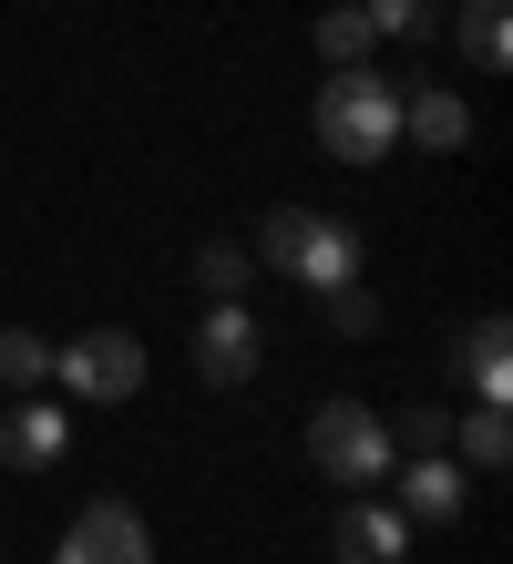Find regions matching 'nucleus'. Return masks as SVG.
<instances>
[{
  "label": "nucleus",
  "instance_id": "nucleus-2",
  "mask_svg": "<svg viewBox=\"0 0 513 564\" xmlns=\"http://www.w3.org/2000/svg\"><path fill=\"white\" fill-rule=\"evenodd\" d=\"M308 462H319L339 492H381L400 442H391V421L370 401H319V411H308Z\"/></svg>",
  "mask_w": 513,
  "mask_h": 564
},
{
  "label": "nucleus",
  "instance_id": "nucleus-19",
  "mask_svg": "<svg viewBox=\"0 0 513 564\" xmlns=\"http://www.w3.org/2000/svg\"><path fill=\"white\" fill-rule=\"evenodd\" d=\"M391 442H410V452H441V442H452V411H400V431H391Z\"/></svg>",
  "mask_w": 513,
  "mask_h": 564
},
{
  "label": "nucleus",
  "instance_id": "nucleus-16",
  "mask_svg": "<svg viewBox=\"0 0 513 564\" xmlns=\"http://www.w3.org/2000/svg\"><path fill=\"white\" fill-rule=\"evenodd\" d=\"M42 380H52L42 328H0V390H42Z\"/></svg>",
  "mask_w": 513,
  "mask_h": 564
},
{
  "label": "nucleus",
  "instance_id": "nucleus-15",
  "mask_svg": "<svg viewBox=\"0 0 513 564\" xmlns=\"http://www.w3.org/2000/svg\"><path fill=\"white\" fill-rule=\"evenodd\" d=\"M462 452H472V473H503V462H513V431H503V401H472V411H462Z\"/></svg>",
  "mask_w": 513,
  "mask_h": 564
},
{
  "label": "nucleus",
  "instance_id": "nucleus-10",
  "mask_svg": "<svg viewBox=\"0 0 513 564\" xmlns=\"http://www.w3.org/2000/svg\"><path fill=\"white\" fill-rule=\"evenodd\" d=\"M400 544H410V523H400L391 503H370V492L329 523V554H339V564H400Z\"/></svg>",
  "mask_w": 513,
  "mask_h": 564
},
{
  "label": "nucleus",
  "instance_id": "nucleus-1",
  "mask_svg": "<svg viewBox=\"0 0 513 564\" xmlns=\"http://www.w3.org/2000/svg\"><path fill=\"white\" fill-rule=\"evenodd\" d=\"M308 134H319L329 164H381L400 144V83H381L370 62H339L308 104Z\"/></svg>",
  "mask_w": 513,
  "mask_h": 564
},
{
  "label": "nucleus",
  "instance_id": "nucleus-13",
  "mask_svg": "<svg viewBox=\"0 0 513 564\" xmlns=\"http://www.w3.org/2000/svg\"><path fill=\"white\" fill-rule=\"evenodd\" d=\"M247 278H257V247H236V237H205L195 247V288L205 297H247Z\"/></svg>",
  "mask_w": 513,
  "mask_h": 564
},
{
  "label": "nucleus",
  "instance_id": "nucleus-5",
  "mask_svg": "<svg viewBox=\"0 0 513 564\" xmlns=\"http://www.w3.org/2000/svg\"><path fill=\"white\" fill-rule=\"evenodd\" d=\"M52 564H154V534H145V513H133V503L103 492V503L73 513V534H62Z\"/></svg>",
  "mask_w": 513,
  "mask_h": 564
},
{
  "label": "nucleus",
  "instance_id": "nucleus-11",
  "mask_svg": "<svg viewBox=\"0 0 513 564\" xmlns=\"http://www.w3.org/2000/svg\"><path fill=\"white\" fill-rule=\"evenodd\" d=\"M462 380H472V401H503V390H513V339H503V318H472V328H462Z\"/></svg>",
  "mask_w": 513,
  "mask_h": 564
},
{
  "label": "nucleus",
  "instance_id": "nucleus-18",
  "mask_svg": "<svg viewBox=\"0 0 513 564\" xmlns=\"http://www.w3.org/2000/svg\"><path fill=\"white\" fill-rule=\"evenodd\" d=\"M319 308H329V328H339V339H370V328H381V297H370L360 278H339V288H319Z\"/></svg>",
  "mask_w": 513,
  "mask_h": 564
},
{
  "label": "nucleus",
  "instance_id": "nucleus-17",
  "mask_svg": "<svg viewBox=\"0 0 513 564\" xmlns=\"http://www.w3.org/2000/svg\"><path fill=\"white\" fill-rule=\"evenodd\" d=\"M360 11H370L381 42H431L441 31V0H360Z\"/></svg>",
  "mask_w": 513,
  "mask_h": 564
},
{
  "label": "nucleus",
  "instance_id": "nucleus-14",
  "mask_svg": "<svg viewBox=\"0 0 513 564\" xmlns=\"http://www.w3.org/2000/svg\"><path fill=\"white\" fill-rule=\"evenodd\" d=\"M370 42H381V31H370V11H360V0L319 11V62H329V73H339V62H370Z\"/></svg>",
  "mask_w": 513,
  "mask_h": 564
},
{
  "label": "nucleus",
  "instance_id": "nucleus-8",
  "mask_svg": "<svg viewBox=\"0 0 513 564\" xmlns=\"http://www.w3.org/2000/svg\"><path fill=\"white\" fill-rule=\"evenodd\" d=\"M62 442H73V421H62L42 390H21L11 421H0V462H11V473H42V462H62Z\"/></svg>",
  "mask_w": 513,
  "mask_h": 564
},
{
  "label": "nucleus",
  "instance_id": "nucleus-9",
  "mask_svg": "<svg viewBox=\"0 0 513 564\" xmlns=\"http://www.w3.org/2000/svg\"><path fill=\"white\" fill-rule=\"evenodd\" d=\"M391 492H400V503H391L400 523H452V513H462V473H452V452H410Z\"/></svg>",
  "mask_w": 513,
  "mask_h": 564
},
{
  "label": "nucleus",
  "instance_id": "nucleus-4",
  "mask_svg": "<svg viewBox=\"0 0 513 564\" xmlns=\"http://www.w3.org/2000/svg\"><path fill=\"white\" fill-rule=\"evenodd\" d=\"M52 380L73 390V401H93V411H124L133 390H145V339H133V328H83L73 349H52Z\"/></svg>",
  "mask_w": 513,
  "mask_h": 564
},
{
  "label": "nucleus",
  "instance_id": "nucleus-7",
  "mask_svg": "<svg viewBox=\"0 0 513 564\" xmlns=\"http://www.w3.org/2000/svg\"><path fill=\"white\" fill-rule=\"evenodd\" d=\"M400 144L462 154V144H472V104H462L452 83H400Z\"/></svg>",
  "mask_w": 513,
  "mask_h": 564
},
{
  "label": "nucleus",
  "instance_id": "nucleus-3",
  "mask_svg": "<svg viewBox=\"0 0 513 564\" xmlns=\"http://www.w3.org/2000/svg\"><path fill=\"white\" fill-rule=\"evenodd\" d=\"M257 268H278L298 288H339V278H360V237L319 206H278L257 226Z\"/></svg>",
  "mask_w": 513,
  "mask_h": 564
},
{
  "label": "nucleus",
  "instance_id": "nucleus-6",
  "mask_svg": "<svg viewBox=\"0 0 513 564\" xmlns=\"http://www.w3.org/2000/svg\"><path fill=\"white\" fill-rule=\"evenodd\" d=\"M195 370L216 380V390H247V380H257V318H247V297H216V308H205Z\"/></svg>",
  "mask_w": 513,
  "mask_h": 564
},
{
  "label": "nucleus",
  "instance_id": "nucleus-12",
  "mask_svg": "<svg viewBox=\"0 0 513 564\" xmlns=\"http://www.w3.org/2000/svg\"><path fill=\"white\" fill-rule=\"evenodd\" d=\"M503 52H513V11L503 0H462V62L472 73H503Z\"/></svg>",
  "mask_w": 513,
  "mask_h": 564
}]
</instances>
